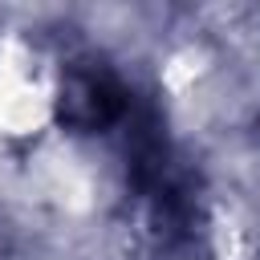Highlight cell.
I'll use <instances>...</instances> for the list:
<instances>
[{
  "instance_id": "1",
  "label": "cell",
  "mask_w": 260,
  "mask_h": 260,
  "mask_svg": "<svg viewBox=\"0 0 260 260\" xmlns=\"http://www.w3.org/2000/svg\"><path fill=\"white\" fill-rule=\"evenodd\" d=\"M122 114H126V89L110 69L73 65L61 77V93H57L61 126H69L77 134H93V130H106L110 122H118Z\"/></svg>"
}]
</instances>
